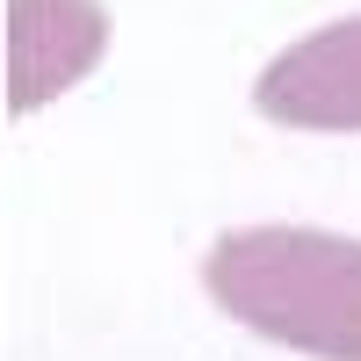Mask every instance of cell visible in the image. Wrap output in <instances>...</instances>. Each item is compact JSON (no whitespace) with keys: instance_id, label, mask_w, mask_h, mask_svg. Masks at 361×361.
<instances>
[{"instance_id":"7a4b0ae2","label":"cell","mask_w":361,"mask_h":361,"mask_svg":"<svg viewBox=\"0 0 361 361\" xmlns=\"http://www.w3.org/2000/svg\"><path fill=\"white\" fill-rule=\"evenodd\" d=\"M253 109L282 130H361V15L275 51L253 80Z\"/></svg>"},{"instance_id":"6da1fadb","label":"cell","mask_w":361,"mask_h":361,"mask_svg":"<svg viewBox=\"0 0 361 361\" xmlns=\"http://www.w3.org/2000/svg\"><path fill=\"white\" fill-rule=\"evenodd\" d=\"M202 289L224 318L311 361H361V238L311 224L224 231L202 260Z\"/></svg>"},{"instance_id":"3957f363","label":"cell","mask_w":361,"mask_h":361,"mask_svg":"<svg viewBox=\"0 0 361 361\" xmlns=\"http://www.w3.org/2000/svg\"><path fill=\"white\" fill-rule=\"evenodd\" d=\"M109 51V8L102 0H8V109L37 116L44 102L102 66Z\"/></svg>"}]
</instances>
